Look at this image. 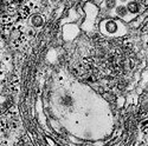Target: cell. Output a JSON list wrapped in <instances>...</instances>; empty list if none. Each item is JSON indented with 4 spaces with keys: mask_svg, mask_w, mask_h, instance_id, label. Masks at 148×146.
I'll return each instance as SVG.
<instances>
[{
    "mask_svg": "<svg viewBox=\"0 0 148 146\" xmlns=\"http://www.w3.org/2000/svg\"><path fill=\"white\" fill-rule=\"evenodd\" d=\"M126 7H127V11L132 14H136L138 12L140 11V6H139V4L136 1H129Z\"/></svg>",
    "mask_w": 148,
    "mask_h": 146,
    "instance_id": "cell-1",
    "label": "cell"
},
{
    "mask_svg": "<svg viewBox=\"0 0 148 146\" xmlns=\"http://www.w3.org/2000/svg\"><path fill=\"white\" fill-rule=\"evenodd\" d=\"M31 22H32V25H33V26H36V27H40V26L43 25V24H44V19H43V17H42V16L36 14V16H33V17H32Z\"/></svg>",
    "mask_w": 148,
    "mask_h": 146,
    "instance_id": "cell-2",
    "label": "cell"
},
{
    "mask_svg": "<svg viewBox=\"0 0 148 146\" xmlns=\"http://www.w3.org/2000/svg\"><path fill=\"white\" fill-rule=\"evenodd\" d=\"M128 13V11H127V7L126 6H116V14L120 16V17H126Z\"/></svg>",
    "mask_w": 148,
    "mask_h": 146,
    "instance_id": "cell-3",
    "label": "cell"
},
{
    "mask_svg": "<svg viewBox=\"0 0 148 146\" xmlns=\"http://www.w3.org/2000/svg\"><path fill=\"white\" fill-rule=\"evenodd\" d=\"M106 25H107L106 27L108 28V31H109V32H112V33H113V32H115V31L117 30L116 24H115L114 21H107V22H106Z\"/></svg>",
    "mask_w": 148,
    "mask_h": 146,
    "instance_id": "cell-4",
    "label": "cell"
},
{
    "mask_svg": "<svg viewBox=\"0 0 148 146\" xmlns=\"http://www.w3.org/2000/svg\"><path fill=\"white\" fill-rule=\"evenodd\" d=\"M116 5V0H107V7L113 8Z\"/></svg>",
    "mask_w": 148,
    "mask_h": 146,
    "instance_id": "cell-5",
    "label": "cell"
},
{
    "mask_svg": "<svg viewBox=\"0 0 148 146\" xmlns=\"http://www.w3.org/2000/svg\"><path fill=\"white\" fill-rule=\"evenodd\" d=\"M4 5H5V0H0V12L3 11V8H4Z\"/></svg>",
    "mask_w": 148,
    "mask_h": 146,
    "instance_id": "cell-6",
    "label": "cell"
},
{
    "mask_svg": "<svg viewBox=\"0 0 148 146\" xmlns=\"http://www.w3.org/2000/svg\"><path fill=\"white\" fill-rule=\"evenodd\" d=\"M143 5H145L146 7H148V0H143Z\"/></svg>",
    "mask_w": 148,
    "mask_h": 146,
    "instance_id": "cell-7",
    "label": "cell"
}]
</instances>
